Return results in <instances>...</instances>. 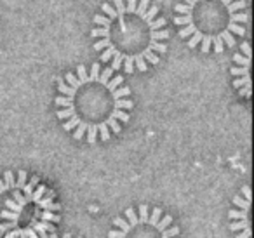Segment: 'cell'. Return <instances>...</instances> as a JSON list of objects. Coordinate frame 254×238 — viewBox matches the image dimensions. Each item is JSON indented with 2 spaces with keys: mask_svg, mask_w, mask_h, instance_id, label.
<instances>
[{
  "mask_svg": "<svg viewBox=\"0 0 254 238\" xmlns=\"http://www.w3.org/2000/svg\"><path fill=\"white\" fill-rule=\"evenodd\" d=\"M122 84V77H113L112 68L101 71L99 63L92 64L89 73L84 64H78L77 73L58 78L60 96L54 103L60 106L56 117L63 120V129L73 132L77 141L85 137L89 144L119 134L120 123L129 122L127 112L134 106L129 99L131 89Z\"/></svg>",
  "mask_w": 254,
  "mask_h": 238,
  "instance_id": "1",
  "label": "cell"
},
{
  "mask_svg": "<svg viewBox=\"0 0 254 238\" xmlns=\"http://www.w3.org/2000/svg\"><path fill=\"white\" fill-rule=\"evenodd\" d=\"M60 221L56 195L37 176H0V238H47Z\"/></svg>",
  "mask_w": 254,
  "mask_h": 238,
  "instance_id": "2",
  "label": "cell"
},
{
  "mask_svg": "<svg viewBox=\"0 0 254 238\" xmlns=\"http://www.w3.org/2000/svg\"><path fill=\"white\" fill-rule=\"evenodd\" d=\"M108 238H180V228L162 209L141 203L113 219Z\"/></svg>",
  "mask_w": 254,
  "mask_h": 238,
  "instance_id": "3",
  "label": "cell"
},
{
  "mask_svg": "<svg viewBox=\"0 0 254 238\" xmlns=\"http://www.w3.org/2000/svg\"><path fill=\"white\" fill-rule=\"evenodd\" d=\"M228 228L235 238H251V186L246 184L235 195L226 214Z\"/></svg>",
  "mask_w": 254,
  "mask_h": 238,
  "instance_id": "4",
  "label": "cell"
},
{
  "mask_svg": "<svg viewBox=\"0 0 254 238\" xmlns=\"http://www.w3.org/2000/svg\"><path fill=\"white\" fill-rule=\"evenodd\" d=\"M148 0H141L139 2V5H136V16H139V18H143V16L148 12Z\"/></svg>",
  "mask_w": 254,
  "mask_h": 238,
  "instance_id": "5",
  "label": "cell"
},
{
  "mask_svg": "<svg viewBox=\"0 0 254 238\" xmlns=\"http://www.w3.org/2000/svg\"><path fill=\"white\" fill-rule=\"evenodd\" d=\"M233 61H235V64H251V56H246V54H235V56H233Z\"/></svg>",
  "mask_w": 254,
  "mask_h": 238,
  "instance_id": "6",
  "label": "cell"
},
{
  "mask_svg": "<svg viewBox=\"0 0 254 238\" xmlns=\"http://www.w3.org/2000/svg\"><path fill=\"white\" fill-rule=\"evenodd\" d=\"M103 11L108 14L110 21H115V19H117V11H115V9H112V5H110V4H103Z\"/></svg>",
  "mask_w": 254,
  "mask_h": 238,
  "instance_id": "7",
  "label": "cell"
},
{
  "mask_svg": "<svg viewBox=\"0 0 254 238\" xmlns=\"http://www.w3.org/2000/svg\"><path fill=\"white\" fill-rule=\"evenodd\" d=\"M94 23L99 25V28H106L110 25V19L108 18H103V16H94Z\"/></svg>",
  "mask_w": 254,
  "mask_h": 238,
  "instance_id": "8",
  "label": "cell"
},
{
  "mask_svg": "<svg viewBox=\"0 0 254 238\" xmlns=\"http://www.w3.org/2000/svg\"><path fill=\"white\" fill-rule=\"evenodd\" d=\"M174 9H176V11L180 12V14H183V16H188V14H190V9H188V5L178 4V5H176V7H174Z\"/></svg>",
  "mask_w": 254,
  "mask_h": 238,
  "instance_id": "9",
  "label": "cell"
},
{
  "mask_svg": "<svg viewBox=\"0 0 254 238\" xmlns=\"http://www.w3.org/2000/svg\"><path fill=\"white\" fill-rule=\"evenodd\" d=\"M126 12H129V14H134V12H136V0H129V2H127Z\"/></svg>",
  "mask_w": 254,
  "mask_h": 238,
  "instance_id": "10",
  "label": "cell"
},
{
  "mask_svg": "<svg viewBox=\"0 0 254 238\" xmlns=\"http://www.w3.org/2000/svg\"><path fill=\"white\" fill-rule=\"evenodd\" d=\"M47 238H82V237H73L71 233H64V235H61V237H58V235H49Z\"/></svg>",
  "mask_w": 254,
  "mask_h": 238,
  "instance_id": "11",
  "label": "cell"
},
{
  "mask_svg": "<svg viewBox=\"0 0 254 238\" xmlns=\"http://www.w3.org/2000/svg\"><path fill=\"white\" fill-rule=\"evenodd\" d=\"M242 53L246 54V56H251V46L247 42L242 44Z\"/></svg>",
  "mask_w": 254,
  "mask_h": 238,
  "instance_id": "12",
  "label": "cell"
},
{
  "mask_svg": "<svg viewBox=\"0 0 254 238\" xmlns=\"http://www.w3.org/2000/svg\"><path fill=\"white\" fill-rule=\"evenodd\" d=\"M223 4H225V5H228V4H232V0H223Z\"/></svg>",
  "mask_w": 254,
  "mask_h": 238,
  "instance_id": "13",
  "label": "cell"
},
{
  "mask_svg": "<svg viewBox=\"0 0 254 238\" xmlns=\"http://www.w3.org/2000/svg\"><path fill=\"white\" fill-rule=\"evenodd\" d=\"M187 2H188L190 5H193V4H195V0H187Z\"/></svg>",
  "mask_w": 254,
  "mask_h": 238,
  "instance_id": "14",
  "label": "cell"
}]
</instances>
